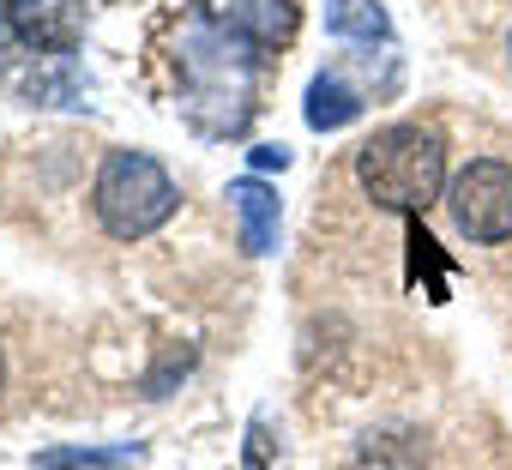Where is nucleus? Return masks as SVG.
I'll return each instance as SVG.
<instances>
[{
	"instance_id": "nucleus-1",
	"label": "nucleus",
	"mask_w": 512,
	"mask_h": 470,
	"mask_svg": "<svg viewBox=\"0 0 512 470\" xmlns=\"http://www.w3.org/2000/svg\"><path fill=\"white\" fill-rule=\"evenodd\" d=\"M356 187L380 211H422V205L446 199V145H440V133L416 127V121L380 127L356 151Z\"/></svg>"
},
{
	"instance_id": "nucleus-2",
	"label": "nucleus",
	"mask_w": 512,
	"mask_h": 470,
	"mask_svg": "<svg viewBox=\"0 0 512 470\" xmlns=\"http://www.w3.org/2000/svg\"><path fill=\"white\" fill-rule=\"evenodd\" d=\"M181 193L169 181V169L151 151H109L97 181H91V211L115 242H145L175 217Z\"/></svg>"
},
{
	"instance_id": "nucleus-3",
	"label": "nucleus",
	"mask_w": 512,
	"mask_h": 470,
	"mask_svg": "<svg viewBox=\"0 0 512 470\" xmlns=\"http://www.w3.org/2000/svg\"><path fill=\"white\" fill-rule=\"evenodd\" d=\"M446 211L452 229L476 248H500L512 235V163L500 157H470L452 181H446Z\"/></svg>"
},
{
	"instance_id": "nucleus-4",
	"label": "nucleus",
	"mask_w": 512,
	"mask_h": 470,
	"mask_svg": "<svg viewBox=\"0 0 512 470\" xmlns=\"http://www.w3.org/2000/svg\"><path fill=\"white\" fill-rule=\"evenodd\" d=\"M79 31V0H0V49L61 55Z\"/></svg>"
},
{
	"instance_id": "nucleus-5",
	"label": "nucleus",
	"mask_w": 512,
	"mask_h": 470,
	"mask_svg": "<svg viewBox=\"0 0 512 470\" xmlns=\"http://www.w3.org/2000/svg\"><path fill=\"white\" fill-rule=\"evenodd\" d=\"M229 205L241 217V248L272 254L278 248V187H266L260 175H241V181H229Z\"/></svg>"
},
{
	"instance_id": "nucleus-6",
	"label": "nucleus",
	"mask_w": 512,
	"mask_h": 470,
	"mask_svg": "<svg viewBox=\"0 0 512 470\" xmlns=\"http://www.w3.org/2000/svg\"><path fill=\"white\" fill-rule=\"evenodd\" d=\"M428 446L416 428H374L356 446V470H422Z\"/></svg>"
},
{
	"instance_id": "nucleus-7",
	"label": "nucleus",
	"mask_w": 512,
	"mask_h": 470,
	"mask_svg": "<svg viewBox=\"0 0 512 470\" xmlns=\"http://www.w3.org/2000/svg\"><path fill=\"white\" fill-rule=\"evenodd\" d=\"M350 121H362V91H350L338 73H320L308 85V127L314 133H338Z\"/></svg>"
},
{
	"instance_id": "nucleus-8",
	"label": "nucleus",
	"mask_w": 512,
	"mask_h": 470,
	"mask_svg": "<svg viewBox=\"0 0 512 470\" xmlns=\"http://www.w3.org/2000/svg\"><path fill=\"white\" fill-rule=\"evenodd\" d=\"M326 31L344 43H386L392 19H386L380 0H326Z\"/></svg>"
},
{
	"instance_id": "nucleus-9",
	"label": "nucleus",
	"mask_w": 512,
	"mask_h": 470,
	"mask_svg": "<svg viewBox=\"0 0 512 470\" xmlns=\"http://www.w3.org/2000/svg\"><path fill=\"white\" fill-rule=\"evenodd\" d=\"M145 458V446L139 440H121V446H55V452H43L37 464L43 470H127V464H139Z\"/></svg>"
},
{
	"instance_id": "nucleus-10",
	"label": "nucleus",
	"mask_w": 512,
	"mask_h": 470,
	"mask_svg": "<svg viewBox=\"0 0 512 470\" xmlns=\"http://www.w3.org/2000/svg\"><path fill=\"white\" fill-rule=\"evenodd\" d=\"M284 163H290L284 145H253V169H284Z\"/></svg>"
},
{
	"instance_id": "nucleus-11",
	"label": "nucleus",
	"mask_w": 512,
	"mask_h": 470,
	"mask_svg": "<svg viewBox=\"0 0 512 470\" xmlns=\"http://www.w3.org/2000/svg\"><path fill=\"white\" fill-rule=\"evenodd\" d=\"M0 386H7V362H0Z\"/></svg>"
}]
</instances>
